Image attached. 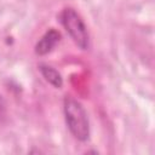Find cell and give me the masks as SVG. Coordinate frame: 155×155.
Listing matches in <instances>:
<instances>
[{"label": "cell", "instance_id": "cell-1", "mask_svg": "<svg viewBox=\"0 0 155 155\" xmlns=\"http://www.w3.org/2000/svg\"><path fill=\"white\" fill-rule=\"evenodd\" d=\"M63 113L67 127L71 136L79 142L90 138V120L85 107L74 97H65L63 101Z\"/></svg>", "mask_w": 155, "mask_h": 155}, {"label": "cell", "instance_id": "cell-2", "mask_svg": "<svg viewBox=\"0 0 155 155\" xmlns=\"http://www.w3.org/2000/svg\"><path fill=\"white\" fill-rule=\"evenodd\" d=\"M59 22L74 41V44L81 48L87 50L90 46V35L87 27L81 16L71 7H65L59 13Z\"/></svg>", "mask_w": 155, "mask_h": 155}, {"label": "cell", "instance_id": "cell-3", "mask_svg": "<svg viewBox=\"0 0 155 155\" xmlns=\"http://www.w3.org/2000/svg\"><path fill=\"white\" fill-rule=\"evenodd\" d=\"M61 41V33L53 28H50L39 39L35 45V53L38 56H46L53 51L57 44Z\"/></svg>", "mask_w": 155, "mask_h": 155}, {"label": "cell", "instance_id": "cell-4", "mask_svg": "<svg viewBox=\"0 0 155 155\" xmlns=\"http://www.w3.org/2000/svg\"><path fill=\"white\" fill-rule=\"evenodd\" d=\"M39 71L42 75V78L54 88H61L63 86V78L61 75V73L52 65L46 64V63H41L39 64Z\"/></svg>", "mask_w": 155, "mask_h": 155}, {"label": "cell", "instance_id": "cell-5", "mask_svg": "<svg viewBox=\"0 0 155 155\" xmlns=\"http://www.w3.org/2000/svg\"><path fill=\"white\" fill-rule=\"evenodd\" d=\"M5 113H6V102L4 97L0 94V120L5 116Z\"/></svg>", "mask_w": 155, "mask_h": 155}]
</instances>
